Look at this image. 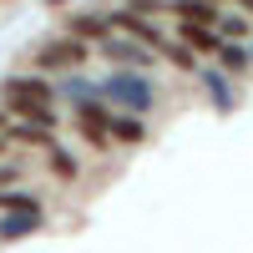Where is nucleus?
Masks as SVG:
<instances>
[{"instance_id":"6","label":"nucleus","mask_w":253,"mask_h":253,"mask_svg":"<svg viewBox=\"0 0 253 253\" xmlns=\"http://www.w3.org/2000/svg\"><path fill=\"white\" fill-rule=\"evenodd\" d=\"M112 31H126L132 41H142V46H152V51H157L162 41H167V36H162V26H157V15L147 20V15H142V10H132V5L112 10Z\"/></svg>"},{"instance_id":"7","label":"nucleus","mask_w":253,"mask_h":253,"mask_svg":"<svg viewBox=\"0 0 253 253\" xmlns=\"http://www.w3.org/2000/svg\"><path fill=\"white\" fill-rule=\"evenodd\" d=\"M66 36L76 41H86V46H96L101 36H112V10H76L66 20Z\"/></svg>"},{"instance_id":"14","label":"nucleus","mask_w":253,"mask_h":253,"mask_svg":"<svg viewBox=\"0 0 253 253\" xmlns=\"http://www.w3.org/2000/svg\"><path fill=\"white\" fill-rule=\"evenodd\" d=\"M167 61H172V66L177 71H187V76H198V66H203V56L193 51V46H187V41H162V46H157Z\"/></svg>"},{"instance_id":"5","label":"nucleus","mask_w":253,"mask_h":253,"mask_svg":"<svg viewBox=\"0 0 253 253\" xmlns=\"http://www.w3.org/2000/svg\"><path fill=\"white\" fill-rule=\"evenodd\" d=\"M96 51L112 61V66H132V71H142V66H157V56H152V46H142V41H132V36H101L96 41Z\"/></svg>"},{"instance_id":"3","label":"nucleus","mask_w":253,"mask_h":253,"mask_svg":"<svg viewBox=\"0 0 253 253\" xmlns=\"http://www.w3.org/2000/svg\"><path fill=\"white\" fill-rule=\"evenodd\" d=\"M91 61V46L86 41H76V36H51V41H41V51H36V66L41 71H81Z\"/></svg>"},{"instance_id":"13","label":"nucleus","mask_w":253,"mask_h":253,"mask_svg":"<svg viewBox=\"0 0 253 253\" xmlns=\"http://www.w3.org/2000/svg\"><path fill=\"white\" fill-rule=\"evenodd\" d=\"M5 132V142H26V147H51V126H36V122H10V126H0Z\"/></svg>"},{"instance_id":"17","label":"nucleus","mask_w":253,"mask_h":253,"mask_svg":"<svg viewBox=\"0 0 253 253\" xmlns=\"http://www.w3.org/2000/svg\"><path fill=\"white\" fill-rule=\"evenodd\" d=\"M56 96H66L71 107H76V101H91V96H96V86H91V81L81 76V71H66V81L56 86Z\"/></svg>"},{"instance_id":"19","label":"nucleus","mask_w":253,"mask_h":253,"mask_svg":"<svg viewBox=\"0 0 253 253\" xmlns=\"http://www.w3.org/2000/svg\"><path fill=\"white\" fill-rule=\"evenodd\" d=\"M41 198H31V193H20V187H0V208H36Z\"/></svg>"},{"instance_id":"9","label":"nucleus","mask_w":253,"mask_h":253,"mask_svg":"<svg viewBox=\"0 0 253 253\" xmlns=\"http://www.w3.org/2000/svg\"><path fill=\"white\" fill-rule=\"evenodd\" d=\"M167 15H177V20H193V26H218L223 5H218V0H172V5H167Z\"/></svg>"},{"instance_id":"1","label":"nucleus","mask_w":253,"mask_h":253,"mask_svg":"<svg viewBox=\"0 0 253 253\" xmlns=\"http://www.w3.org/2000/svg\"><path fill=\"white\" fill-rule=\"evenodd\" d=\"M0 96H5V112L26 117L36 126H56V86L41 76H5L0 81Z\"/></svg>"},{"instance_id":"18","label":"nucleus","mask_w":253,"mask_h":253,"mask_svg":"<svg viewBox=\"0 0 253 253\" xmlns=\"http://www.w3.org/2000/svg\"><path fill=\"white\" fill-rule=\"evenodd\" d=\"M218 36L223 41H243L248 36V20L243 15H218Z\"/></svg>"},{"instance_id":"25","label":"nucleus","mask_w":253,"mask_h":253,"mask_svg":"<svg viewBox=\"0 0 253 253\" xmlns=\"http://www.w3.org/2000/svg\"><path fill=\"white\" fill-rule=\"evenodd\" d=\"M248 56H253V51H248Z\"/></svg>"},{"instance_id":"16","label":"nucleus","mask_w":253,"mask_h":253,"mask_svg":"<svg viewBox=\"0 0 253 253\" xmlns=\"http://www.w3.org/2000/svg\"><path fill=\"white\" fill-rule=\"evenodd\" d=\"M46 162H51V172H56L61 182H76V177H81V162L66 152V147H56V142L46 147Z\"/></svg>"},{"instance_id":"23","label":"nucleus","mask_w":253,"mask_h":253,"mask_svg":"<svg viewBox=\"0 0 253 253\" xmlns=\"http://www.w3.org/2000/svg\"><path fill=\"white\" fill-rule=\"evenodd\" d=\"M0 126H5V112H0Z\"/></svg>"},{"instance_id":"24","label":"nucleus","mask_w":253,"mask_h":253,"mask_svg":"<svg viewBox=\"0 0 253 253\" xmlns=\"http://www.w3.org/2000/svg\"><path fill=\"white\" fill-rule=\"evenodd\" d=\"M218 5H223V0H218Z\"/></svg>"},{"instance_id":"20","label":"nucleus","mask_w":253,"mask_h":253,"mask_svg":"<svg viewBox=\"0 0 253 253\" xmlns=\"http://www.w3.org/2000/svg\"><path fill=\"white\" fill-rule=\"evenodd\" d=\"M26 172H20V167H0V187H10V182H20Z\"/></svg>"},{"instance_id":"8","label":"nucleus","mask_w":253,"mask_h":253,"mask_svg":"<svg viewBox=\"0 0 253 253\" xmlns=\"http://www.w3.org/2000/svg\"><path fill=\"white\" fill-rule=\"evenodd\" d=\"M46 223V208H10V218H0V243H15V238H26L36 233V228Z\"/></svg>"},{"instance_id":"4","label":"nucleus","mask_w":253,"mask_h":253,"mask_svg":"<svg viewBox=\"0 0 253 253\" xmlns=\"http://www.w3.org/2000/svg\"><path fill=\"white\" fill-rule=\"evenodd\" d=\"M71 122H76V132L86 137L96 152H107V147H112V107H107L101 96L76 101V107H71Z\"/></svg>"},{"instance_id":"22","label":"nucleus","mask_w":253,"mask_h":253,"mask_svg":"<svg viewBox=\"0 0 253 253\" xmlns=\"http://www.w3.org/2000/svg\"><path fill=\"white\" fill-rule=\"evenodd\" d=\"M5 147H10V142H5V132H0V152H5Z\"/></svg>"},{"instance_id":"12","label":"nucleus","mask_w":253,"mask_h":253,"mask_svg":"<svg viewBox=\"0 0 253 253\" xmlns=\"http://www.w3.org/2000/svg\"><path fill=\"white\" fill-rule=\"evenodd\" d=\"M112 142L117 147H142L147 142V126L137 122V112H112Z\"/></svg>"},{"instance_id":"21","label":"nucleus","mask_w":253,"mask_h":253,"mask_svg":"<svg viewBox=\"0 0 253 253\" xmlns=\"http://www.w3.org/2000/svg\"><path fill=\"white\" fill-rule=\"evenodd\" d=\"M233 5H238V10H253V0H233Z\"/></svg>"},{"instance_id":"11","label":"nucleus","mask_w":253,"mask_h":253,"mask_svg":"<svg viewBox=\"0 0 253 253\" xmlns=\"http://www.w3.org/2000/svg\"><path fill=\"white\" fill-rule=\"evenodd\" d=\"M213 56H218V71H228L233 81L253 71V56H248V46H243V41H223V46H218Z\"/></svg>"},{"instance_id":"2","label":"nucleus","mask_w":253,"mask_h":253,"mask_svg":"<svg viewBox=\"0 0 253 253\" xmlns=\"http://www.w3.org/2000/svg\"><path fill=\"white\" fill-rule=\"evenodd\" d=\"M96 96L107 101V107H117V112H137V117L157 107V86H152L142 71H132V66H112V76L96 86Z\"/></svg>"},{"instance_id":"15","label":"nucleus","mask_w":253,"mask_h":253,"mask_svg":"<svg viewBox=\"0 0 253 253\" xmlns=\"http://www.w3.org/2000/svg\"><path fill=\"white\" fill-rule=\"evenodd\" d=\"M198 76L208 81V91H213L218 112H233V101H238V96H233V86H228V81H233V76H228V71H203V66H198Z\"/></svg>"},{"instance_id":"10","label":"nucleus","mask_w":253,"mask_h":253,"mask_svg":"<svg viewBox=\"0 0 253 253\" xmlns=\"http://www.w3.org/2000/svg\"><path fill=\"white\" fill-rule=\"evenodd\" d=\"M177 41H187L198 56H213L218 46H223V36H218V26H193V20H177Z\"/></svg>"}]
</instances>
